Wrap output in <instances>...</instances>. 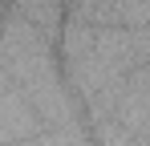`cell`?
I'll list each match as a JSON object with an SVG mask.
<instances>
[{
    "instance_id": "obj_1",
    "label": "cell",
    "mask_w": 150,
    "mask_h": 146,
    "mask_svg": "<svg viewBox=\"0 0 150 146\" xmlns=\"http://www.w3.org/2000/svg\"><path fill=\"white\" fill-rule=\"evenodd\" d=\"M41 130H45V122L25 97V89L0 69V146H21L25 138L41 134Z\"/></svg>"
},
{
    "instance_id": "obj_2",
    "label": "cell",
    "mask_w": 150,
    "mask_h": 146,
    "mask_svg": "<svg viewBox=\"0 0 150 146\" xmlns=\"http://www.w3.org/2000/svg\"><path fill=\"white\" fill-rule=\"evenodd\" d=\"M110 118L122 122L126 130L150 138V61H146V65H138V69H130V73L122 77Z\"/></svg>"
},
{
    "instance_id": "obj_3",
    "label": "cell",
    "mask_w": 150,
    "mask_h": 146,
    "mask_svg": "<svg viewBox=\"0 0 150 146\" xmlns=\"http://www.w3.org/2000/svg\"><path fill=\"white\" fill-rule=\"evenodd\" d=\"M4 12H8V0H0V21H4Z\"/></svg>"
}]
</instances>
